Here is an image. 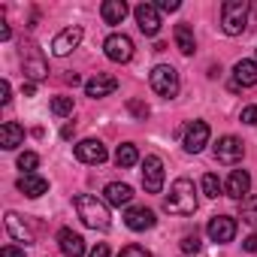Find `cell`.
<instances>
[{
  "instance_id": "11",
  "label": "cell",
  "mask_w": 257,
  "mask_h": 257,
  "mask_svg": "<svg viewBox=\"0 0 257 257\" xmlns=\"http://www.w3.org/2000/svg\"><path fill=\"white\" fill-rule=\"evenodd\" d=\"M206 233H209L212 242H233V236H236V221H233L230 215H215V218L209 221Z\"/></svg>"
},
{
  "instance_id": "35",
  "label": "cell",
  "mask_w": 257,
  "mask_h": 257,
  "mask_svg": "<svg viewBox=\"0 0 257 257\" xmlns=\"http://www.w3.org/2000/svg\"><path fill=\"white\" fill-rule=\"evenodd\" d=\"M10 94H13V88H10V82L4 79V82H0V103H4V106L10 103Z\"/></svg>"
},
{
  "instance_id": "1",
  "label": "cell",
  "mask_w": 257,
  "mask_h": 257,
  "mask_svg": "<svg viewBox=\"0 0 257 257\" xmlns=\"http://www.w3.org/2000/svg\"><path fill=\"white\" fill-rule=\"evenodd\" d=\"M164 209L170 215H194L197 212V188L191 179H176L170 194L164 197Z\"/></svg>"
},
{
  "instance_id": "38",
  "label": "cell",
  "mask_w": 257,
  "mask_h": 257,
  "mask_svg": "<svg viewBox=\"0 0 257 257\" xmlns=\"http://www.w3.org/2000/svg\"><path fill=\"white\" fill-rule=\"evenodd\" d=\"M91 257H109V245H94V251H91Z\"/></svg>"
},
{
  "instance_id": "20",
  "label": "cell",
  "mask_w": 257,
  "mask_h": 257,
  "mask_svg": "<svg viewBox=\"0 0 257 257\" xmlns=\"http://www.w3.org/2000/svg\"><path fill=\"white\" fill-rule=\"evenodd\" d=\"M22 143H25V127H22V124H16V121H7L4 127H0V146H4L7 152L19 149Z\"/></svg>"
},
{
  "instance_id": "16",
  "label": "cell",
  "mask_w": 257,
  "mask_h": 257,
  "mask_svg": "<svg viewBox=\"0 0 257 257\" xmlns=\"http://www.w3.org/2000/svg\"><path fill=\"white\" fill-rule=\"evenodd\" d=\"M248 191H251V176L245 170H233L230 179H227V185H224V194L233 197V200H242Z\"/></svg>"
},
{
  "instance_id": "26",
  "label": "cell",
  "mask_w": 257,
  "mask_h": 257,
  "mask_svg": "<svg viewBox=\"0 0 257 257\" xmlns=\"http://www.w3.org/2000/svg\"><path fill=\"white\" fill-rule=\"evenodd\" d=\"M200 185H203V194H206V197H212V200H215V197H218V194L224 191V185L218 182V176H215V173H206Z\"/></svg>"
},
{
  "instance_id": "32",
  "label": "cell",
  "mask_w": 257,
  "mask_h": 257,
  "mask_svg": "<svg viewBox=\"0 0 257 257\" xmlns=\"http://www.w3.org/2000/svg\"><path fill=\"white\" fill-rule=\"evenodd\" d=\"M127 109H131L137 118H143V121L149 118V106H146V103H140V100H127Z\"/></svg>"
},
{
  "instance_id": "10",
  "label": "cell",
  "mask_w": 257,
  "mask_h": 257,
  "mask_svg": "<svg viewBox=\"0 0 257 257\" xmlns=\"http://www.w3.org/2000/svg\"><path fill=\"white\" fill-rule=\"evenodd\" d=\"M82 43V28L79 25H73V28H64L55 40H52V55H58V58H64V55H70L76 46Z\"/></svg>"
},
{
  "instance_id": "29",
  "label": "cell",
  "mask_w": 257,
  "mask_h": 257,
  "mask_svg": "<svg viewBox=\"0 0 257 257\" xmlns=\"http://www.w3.org/2000/svg\"><path fill=\"white\" fill-rule=\"evenodd\" d=\"M40 167V158L34 155V152H25V155H19V170H25V173H34Z\"/></svg>"
},
{
  "instance_id": "40",
  "label": "cell",
  "mask_w": 257,
  "mask_h": 257,
  "mask_svg": "<svg viewBox=\"0 0 257 257\" xmlns=\"http://www.w3.org/2000/svg\"><path fill=\"white\" fill-rule=\"evenodd\" d=\"M34 91H37V85H34V82H25V94L34 97Z\"/></svg>"
},
{
  "instance_id": "6",
  "label": "cell",
  "mask_w": 257,
  "mask_h": 257,
  "mask_svg": "<svg viewBox=\"0 0 257 257\" xmlns=\"http://www.w3.org/2000/svg\"><path fill=\"white\" fill-rule=\"evenodd\" d=\"M143 188L149 194H161L164 188V161L158 155H146L143 161Z\"/></svg>"
},
{
  "instance_id": "36",
  "label": "cell",
  "mask_w": 257,
  "mask_h": 257,
  "mask_svg": "<svg viewBox=\"0 0 257 257\" xmlns=\"http://www.w3.org/2000/svg\"><path fill=\"white\" fill-rule=\"evenodd\" d=\"M182 4H179V0H161V4H158V10H164V13H176Z\"/></svg>"
},
{
  "instance_id": "30",
  "label": "cell",
  "mask_w": 257,
  "mask_h": 257,
  "mask_svg": "<svg viewBox=\"0 0 257 257\" xmlns=\"http://www.w3.org/2000/svg\"><path fill=\"white\" fill-rule=\"evenodd\" d=\"M118 257H152V251H149V248H143V245H137V242H134V245H124V248H121V254H118Z\"/></svg>"
},
{
  "instance_id": "24",
  "label": "cell",
  "mask_w": 257,
  "mask_h": 257,
  "mask_svg": "<svg viewBox=\"0 0 257 257\" xmlns=\"http://www.w3.org/2000/svg\"><path fill=\"white\" fill-rule=\"evenodd\" d=\"M173 37H176V46H179V52L182 55H194V49H197V40H194V31H191V25H176V31H173Z\"/></svg>"
},
{
  "instance_id": "15",
  "label": "cell",
  "mask_w": 257,
  "mask_h": 257,
  "mask_svg": "<svg viewBox=\"0 0 257 257\" xmlns=\"http://www.w3.org/2000/svg\"><path fill=\"white\" fill-rule=\"evenodd\" d=\"M76 158L82 164H103L106 161V146L100 140H82L76 146Z\"/></svg>"
},
{
  "instance_id": "41",
  "label": "cell",
  "mask_w": 257,
  "mask_h": 257,
  "mask_svg": "<svg viewBox=\"0 0 257 257\" xmlns=\"http://www.w3.org/2000/svg\"><path fill=\"white\" fill-rule=\"evenodd\" d=\"M61 137H64V140H70V137H73V124H67V127H64V131H61Z\"/></svg>"
},
{
  "instance_id": "27",
  "label": "cell",
  "mask_w": 257,
  "mask_h": 257,
  "mask_svg": "<svg viewBox=\"0 0 257 257\" xmlns=\"http://www.w3.org/2000/svg\"><path fill=\"white\" fill-rule=\"evenodd\" d=\"M242 218H245L251 227H257V194L242 200Z\"/></svg>"
},
{
  "instance_id": "4",
  "label": "cell",
  "mask_w": 257,
  "mask_h": 257,
  "mask_svg": "<svg viewBox=\"0 0 257 257\" xmlns=\"http://www.w3.org/2000/svg\"><path fill=\"white\" fill-rule=\"evenodd\" d=\"M149 82H152L155 94H161V97H167V100L179 94V73H176L170 64H158V67L152 70Z\"/></svg>"
},
{
  "instance_id": "23",
  "label": "cell",
  "mask_w": 257,
  "mask_h": 257,
  "mask_svg": "<svg viewBox=\"0 0 257 257\" xmlns=\"http://www.w3.org/2000/svg\"><path fill=\"white\" fill-rule=\"evenodd\" d=\"M100 16L106 25H121L124 16H127V4L124 0H106V4L100 7Z\"/></svg>"
},
{
  "instance_id": "8",
  "label": "cell",
  "mask_w": 257,
  "mask_h": 257,
  "mask_svg": "<svg viewBox=\"0 0 257 257\" xmlns=\"http://www.w3.org/2000/svg\"><path fill=\"white\" fill-rule=\"evenodd\" d=\"M22 64H25V76H31L34 82L49 76V67H46L43 55L37 52V46H22Z\"/></svg>"
},
{
  "instance_id": "19",
  "label": "cell",
  "mask_w": 257,
  "mask_h": 257,
  "mask_svg": "<svg viewBox=\"0 0 257 257\" xmlns=\"http://www.w3.org/2000/svg\"><path fill=\"white\" fill-rule=\"evenodd\" d=\"M7 230H10V236L16 242H25V245L34 242V233H31V227L25 224V218L19 212H7Z\"/></svg>"
},
{
  "instance_id": "12",
  "label": "cell",
  "mask_w": 257,
  "mask_h": 257,
  "mask_svg": "<svg viewBox=\"0 0 257 257\" xmlns=\"http://www.w3.org/2000/svg\"><path fill=\"white\" fill-rule=\"evenodd\" d=\"M134 16H137V25H140V31H143L146 37H155V34L161 31L158 7H152V4H140V7L134 10Z\"/></svg>"
},
{
  "instance_id": "21",
  "label": "cell",
  "mask_w": 257,
  "mask_h": 257,
  "mask_svg": "<svg viewBox=\"0 0 257 257\" xmlns=\"http://www.w3.org/2000/svg\"><path fill=\"white\" fill-rule=\"evenodd\" d=\"M103 197H106L109 206H127V203L134 200V188L124 185V182H112V185H106Z\"/></svg>"
},
{
  "instance_id": "7",
  "label": "cell",
  "mask_w": 257,
  "mask_h": 257,
  "mask_svg": "<svg viewBox=\"0 0 257 257\" xmlns=\"http://www.w3.org/2000/svg\"><path fill=\"white\" fill-rule=\"evenodd\" d=\"M209 124L206 121H191L188 127H185V152H191V155H197V152H203L206 146H209Z\"/></svg>"
},
{
  "instance_id": "22",
  "label": "cell",
  "mask_w": 257,
  "mask_h": 257,
  "mask_svg": "<svg viewBox=\"0 0 257 257\" xmlns=\"http://www.w3.org/2000/svg\"><path fill=\"white\" fill-rule=\"evenodd\" d=\"M233 79H236L239 88L257 85V61H239V64L233 67Z\"/></svg>"
},
{
  "instance_id": "9",
  "label": "cell",
  "mask_w": 257,
  "mask_h": 257,
  "mask_svg": "<svg viewBox=\"0 0 257 257\" xmlns=\"http://www.w3.org/2000/svg\"><path fill=\"white\" fill-rule=\"evenodd\" d=\"M242 155H245V146L239 137H221L215 146V161H221V164H239Z\"/></svg>"
},
{
  "instance_id": "13",
  "label": "cell",
  "mask_w": 257,
  "mask_h": 257,
  "mask_svg": "<svg viewBox=\"0 0 257 257\" xmlns=\"http://www.w3.org/2000/svg\"><path fill=\"white\" fill-rule=\"evenodd\" d=\"M155 212L152 209H146V206H131L127 209V215H124V224L131 227V230H137V233H143V230H152L155 227Z\"/></svg>"
},
{
  "instance_id": "34",
  "label": "cell",
  "mask_w": 257,
  "mask_h": 257,
  "mask_svg": "<svg viewBox=\"0 0 257 257\" xmlns=\"http://www.w3.org/2000/svg\"><path fill=\"white\" fill-rule=\"evenodd\" d=\"M0 257H28L25 248H16V245H7L4 251H0Z\"/></svg>"
},
{
  "instance_id": "3",
  "label": "cell",
  "mask_w": 257,
  "mask_h": 257,
  "mask_svg": "<svg viewBox=\"0 0 257 257\" xmlns=\"http://www.w3.org/2000/svg\"><path fill=\"white\" fill-rule=\"evenodd\" d=\"M221 28L227 37H239L248 28V0H227V4H221Z\"/></svg>"
},
{
  "instance_id": "39",
  "label": "cell",
  "mask_w": 257,
  "mask_h": 257,
  "mask_svg": "<svg viewBox=\"0 0 257 257\" xmlns=\"http://www.w3.org/2000/svg\"><path fill=\"white\" fill-rule=\"evenodd\" d=\"M10 37H13V31H10V25H7V22H0V40H4V43H7Z\"/></svg>"
},
{
  "instance_id": "5",
  "label": "cell",
  "mask_w": 257,
  "mask_h": 257,
  "mask_svg": "<svg viewBox=\"0 0 257 257\" xmlns=\"http://www.w3.org/2000/svg\"><path fill=\"white\" fill-rule=\"evenodd\" d=\"M103 52H106L109 61H115V64H127V61L134 58V40L127 37V34H112V37L103 43Z\"/></svg>"
},
{
  "instance_id": "14",
  "label": "cell",
  "mask_w": 257,
  "mask_h": 257,
  "mask_svg": "<svg viewBox=\"0 0 257 257\" xmlns=\"http://www.w3.org/2000/svg\"><path fill=\"white\" fill-rule=\"evenodd\" d=\"M115 88H118V79H115V76H109V73H97L94 79H88V82H85V94H88V97H94V100H97V97H109Z\"/></svg>"
},
{
  "instance_id": "33",
  "label": "cell",
  "mask_w": 257,
  "mask_h": 257,
  "mask_svg": "<svg viewBox=\"0 0 257 257\" xmlns=\"http://www.w3.org/2000/svg\"><path fill=\"white\" fill-rule=\"evenodd\" d=\"M239 121H242V124H251V127H254V124H257V106H245V109L239 112Z\"/></svg>"
},
{
  "instance_id": "31",
  "label": "cell",
  "mask_w": 257,
  "mask_h": 257,
  "mask_svg": "<svg viewBox=\"0 0 257 257\" xmlns=\"http://www.w3.org/2000/svg\"><path fill=\"white\" fill-rule=\"evenodd\" d=\"M200 245H203V242H200V236H197V233H188V236L182 239V251H185V254L200 251Z\"/></svg>"
},
{
  "instance_id": "37",
  "label": "cell",
  "mask_w": 257,
  "mask_h": 257,
  "mask_svg": "<svg viewBox=\"0 0 257 257\" xmlns=\"http://www.w3.org/2000/svg\"><path fill=\"white\" fill-rule=\"evenodd\" d=\"M242 248H245L248 254H257V233H251V236L242 242Z\"/></svg>"
},
{
  "instance_id": "18",
  "label": "cell",
  "mask_w": 257,
  "mask_h": 257,
  "mask_svg": "<svg viewBox=\"0 0 257 257\" xmlns=\"http://www.w3.org/2000/svg\"><path fill=\"white\" fill-rule=\"evenodd\" d=\"M19 191L25 194V197H43L46 191H49V179H43L40 173H25L22 179H19Z\"/></svg>"
},
{
  "instance_id": "25",
  "label": "cell",
  "mask_w": 257,
  "mask_h": 257,
  "mask_svg": "<svg viewBox=\"0 0 257 257\" xmlns=\"http://www.w3.org/2000/svg\"><path fill=\"white\" fill-rule=\"evenodd\" d=\"M115 164H118L121 170L137 167V164H140V152H137V146H134V143H121V146L115 149Z\"/></svg>"
},
{
  "instance_id": "28",
  "label": "cell",
  "mask_w": 257,
  "mask_h": 257,
  "mask_svg": "<svg viewBox=\"0 0 257 257\" xmlns=\"http://www.w3.org/2000/svg\"><path fill=\"white\" fill-rule=\"evenodd\" d=\"M52 112L55 115H70L73 112V97H55L52 100Z\"/></svg>"
},
{
  "instance_id": "2",
  "label": "cell",
  "mask_w": 257,
  "mask_h": 257,
  "mask_svg": "<svg viewBox=\"0 0 257 257\" xmlns=\"http://www.w3.org/2000/svg\"><path fill=\"white\" fill-rule=\"evenodd\" d=\"M76 212L85 221V227H91V230H106L109 227V209H106V203H100L91 194H79L76 197Z\"/></svg>"
},
{
  "instance_id": "17",
  "label": "cell",
  "mask_w": 257,
  "mask_h": 257,
  "mask_svg": "<svg viewBox=\"0 0 257 257\" xmlns=\"http://www.w3.org/2000/svg\"><path fill=\"white\" fill-rule=\"evenodd\" d=\"M58 245H61V251H64L67 257H85V239H82L79 233H73L70 227H64V230L58 233Z\"/></svg>"
}]
</instances>
